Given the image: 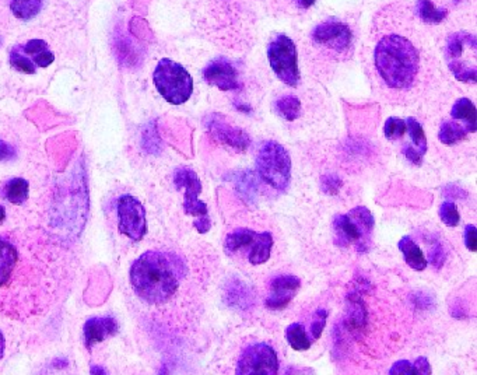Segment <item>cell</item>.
<instances>
[{"label": "cell", "mask_w": 477, "mask_h": 375, "mask_svg": "<svg viewBox=\"0 0 477 375\" xmlns=\"http://www.w3.org/2000/svg\"><path fill=\"white\" fill-rule=\"evenodd\" d=\"M185 273V264L176 255L147 251L131 268V284L140 300L150 306H160L176 293Z\"/></svg>", "instance_id": "6da1fadb"}, {"label": "cell", "mask_w": 477, "mask_h": 375, "mask_svg": "<svg viewBox=\"0 0 477 375\" xmlns=\"http://www.w3.org/2000/svg\"><path fill=\"white\" fill-rule=\"evenodd\" d=\"M375 68L382 80L392 89H409L418 71L420 56L408 38L389 35L375 48Z\"/></svg>", "instance_id": "7a4b0ae2"}, {"label": "cell", "mask_w": 477, "mask_h": 375, "mask_svg": "<svg viewBox=\"0 0 477 375\" xmlns=\"http://www.w3.org/2000/svg\"><path fill=\"white\" fill-rule=\"evenodd\" d=\"M374 226L373 213L367 207L358 206L347 214L335 217V242L341 248L354 245L358 252H368L373 242Z\"/></svg>", "instance_id": "3957f363"}, {"label": "cell", "mask_w": 477, "mask_h": 375, "mask_svg": "<svg viewBox=\"0 0 477 375\" xmlns=\"http://www.w3.org/2000/svg\"><path fill=\"white\" fill-rule=\"evenodd\" d=\"M153 80L161 97L172 105L185 104L192 96V76L182 65L171 59L166 58L159 62L153 74Z\"/></svg>", "instance_id": "277c9868"}, {"label": "cell", "mask_w": 477, "mask_h": 375, "mask_svg": "<svg viewBox=\"0 0 477 375\" xmlns=\"http://www.w3.org/2000/svg\"><path fill=\"white\" fill-rule=\"evenodd\" d=\"M259 176L274 189L286 191L291 179V159L287 150L277 141L262 144L256 157Z\"/></svg>", "instance_id": "5b68a950"}, {"label": "cell", "mask_w": 477, "mask_h": 375, "mask_svg": "<svg viewBox=\"0 0 477 375\" xmlns=\"http://www.w3.org/2000/svg\"><path fill=\"white\" fill-rule=\"evenodd\" d=\"M268 58L276 76L286 84L296 87L300 81V70L297 62V48L287 35H277L269 48Z\"/></svg>", "instance_id": "8992f818"}, {"label": "cell", "mask_w": 477, "mask_h": 375, "mask_svg": "<svg viewBox=\"0 0 477 375\" xmlns=\"http://www.w3.org/2000/svg\"><path fill=\"white\" fill-rule=\"evenodd\" d=\"M472 49H477V41L475 35L469 33H456L446 41V64L455 79L463 83H476V66H472L465 61V54Z\"/></svg>", "instance_id": "52a82bcc"}, {"label": "cell", "mask_w": 477, "mask_h": 375, "mask_svg": "<svg viewBox=\"0 0 477 375\" xmlns=\"http://www.w3.org/2000/svg\"><path fill=\"white\" fill-rule=\"evenodd\" d=\"M278 371V359L272 346L256 343L248 346L241 357L236 373L239 375H273Z\"/></svg>", "instance_id": "ba28073f"}, {"label": "cell", "mask_w": 477, "mask_h": 375, "mask_svg": "<svg viewBox=\"0 0 477 375\" xmlns=\"http://www.w3.org/2000/svg\"><path fill=\"white\" fill-rule=\"evenodd\" d=\"M119 231L134 241H140L146 236L147 220L146 209L132 195H122L118 199Z\"/></svg>", "instance_id": "9c48e42d"}, {"label": "cell", "mask_w": 477, "mask_h": 375, "mask_svg": "<svg viewBox=\"0 0 477 375\" xmlns=\"http://www.w3.org/2000/svg\"><path fill=\"white\" fill-rule=\"evenodd\" d=\"M174 184L178 189H185L184 211L194 217H202L209 214L205 202L199 201L202 192V182L198 174L188 167L178 169L174 174Z\"/></svg>", "instance_id": "30bf717a"}, {"label": "cell", "mask_w": 477, "mask_h": 375, "mask_svg": "<svg viewBox=\"0 0 477 375\" xmlns=\"http://www.w3.org/2000/svg\"><path fill=\"white\" fill-rule=\"evenodd\" d=\"M205 126L209 134L216 140L227 144L237 151H245L251 144L249 136L242 129L233 126L223 115H209L205 119Z\"/></svg>", "instance_id": "8fae6325"}, {"label": "cell", "mask_w": 477, "mask_h": 375, "mask_svg": "<svg viewBox=\"0 0 477 375\" xmlns=\"http://www.w3.org/2000/svg\"><path fill=\"white\" fill-rule=\"evenodd\" d=\"M312 38L319 45H325L338 52H343L350 46L353 34L348 26L335 20H329L319 24L313 30Z\"/></svg>", "instance_id": "7c38bea8"}, {"label": "cell", "mask_w": 477, "mask_h": 375, "mask_svg": "<svg viewBox=\"0 0 477 375\" xmlns=\"http://www.w3.org/2000/svg\"><path fill=\"white\" fill-rule=\"evenodd\" d=\"M204 77L209 84L216 86L223 91L239 89V73L226 59H217L210 62L204 70Z\"/></svg>", "instance_id": "4fadbf2b"}, {"label": "cell", "mask_w": 477, "mask_h": 375, "mask_svg": "<svg viewBox=\"0 0 477 375\" xmlns=\"http://www.w3.org/2000/svg\"><path fill=\"white\" fill-rule=\"evenodd\" d=\"M300 279L296 276H277L271 283V293L266 299V307L271 309H283L294 299L297 290L300 289Z\"/></svg>", "instance_id": "5bb4252c"}, {"label": "cell", "mask_w": 477, "mask_h": 375, "mask_svg": "<svg viewBox=\"0 0 477 375\" xmlns=\"http://www.w3.org/2000/svg\"><path fill=\"white\" fill-rule=\"evenodd\" d=\"M84 343L87 349L114 336L118 332V322L112 316H94L84 325Z\"/></svg>", "instance_id": "9a60e30c"}, {"label": "cell", "mask_w": 477, "mask_h": 375, "mask_svg": "<svg viewBox=\"0 0 477 375\" xmlns=\"http://www.w3.org/2000/svg\"><path fill=\"white\" fill-rule=\"evenodd\" d=\"M347 324L351 331H364L367 326V307L357 293L347 296Z\"/></svg>", "instance_id": "2e32d148"}, {"label": "cell", "mask_w": 477, "mask_h": 375, "mask_svg": "<svg viewBox=\"0 0 477 375\" xmlns=\"http://www.w3.org/2000/svg\"><path fill=\"white\" fill-rule=\"evenodd\" d=\"M398 248L402 251V254L405 256V261L411 269L421 272L427 268V261L424 258L423 251L410 237L406 236V237L401 239L398 242Z\"/></svg>", "instance_id": "e0dca14e"}, {"label": "cell", "mask_w": 477, "mask_h": 375, "mask_svg": "<svg viewBox=\"0 0 477 375\" xmlns=\"http://www.w3.org/2000/svg\"><path fill=\"white\" fill-rule=\"evenodd\" d=\"M273 248V237L271 233H258L256 239L248 254L251 265H262L269 261Z\"/></svg>", "instance_id": "ac0fdd59"}, {"label": "cell", "mask_w": 477, "mask_h": 375, "mask_svg": "<svg viewBox=\"0 0 477 375\" xmlns=\"http://www.w3.org/2000/svg\"><path fill=\"white\" fill-rule=\"evenodd\" d=\"M451 115H452L453 119L463 121L466 124V131L468 132H471V134L476 132V106L469 99H459L456 103L453 104Z\"/></svg>", "instance_id": "d6986e66"}, {"label": "cell", "mask_w": 477, "mask_h": 375, "mask_svg": "<svg viewBox=\"0 0 477 375\" xmlns=\"http://www.w3.org/2000/svg\"><path fill=\"white\" fill-rule=\"evenodd\" d=\"M256 236L258 233L249 229H239L227 236V239L224 241V249L229 255H234L239 249H243L246 246L252 248Z\"/></svg>", "instance_id": "ffe728a7"}, {"label": "cell", "mask_w": 477, "mask_h": 375, "mask_svg": "<svg viewBox=\"0 0 477 375\" xmlns=\"http://www.w3.org/2000/svg\"><path fill=\"white\" fill-rule=\"evenodd\" d=\"M30 185L23 178H13L10 179L3 189L4 198L13 205H23L29 199Z\"/></svg>", "instance_id": "44dd1931"}, {"label": "cell", "mask_w": 477, "mask_h": 375, "mask_svg": "<svg viewBox=\"0 0 477 375\" xmlns=\"http://www.w3.org/2000/svg\"><path fill=\"white\" fill-rule=\"evenodd\" d=\"M44 0H11L10 10L20 20H31L39 14Z\"/></svg>", "instance_id": "7402d4cb"}, {"label": "cell", "mask_w": 477, "mask_h": 375, "mask_svg": "<svg viewBox=\"0 0 477 375\" xmlns=\"http://www.w3.org/2000/svg\"><path fill=\"white\" fill-rule=\"evenodd\" d=\"M274 106L277 114L286 121H296L301 114V101L294 96L280 97Z\"/></svg>", "instance_id": "603a6c76"}, {"label": "cell", "mask_w": 477, "mask_h": 375, "mask_svg": "<svg viewBox=\"0 0 477 375\" xmlns=\"http://www.w3.org/2000/svg\"><path fill=\"white\" fill-rule=\"evenodd\" d=\"M286 341L297 351H306L311 347V341L306 334V329L301 324H291L286 328L284 332Z\"/></svg>", "instance_id": "cb8c5ba5"}, {"label": "cell", "mask_w": 477, "mask_h": 375, "mask_svg": "<svg viewBox=\"0 0 477 375\" xmlns=\"http://www.w3.org/2000/svg\"><path fill=\"white\" fill-rule=\"evenodd\" d=\"M468 134L469 132L463 126H461L459 124L452 122V121H446V122H443L441 128H440L438 137H440V141L443 144L452 146V144L463 140L465 137L468 136Z\"/></svg>", "instance_id": "d4e9b609"}, {"label": "cell", "mask_w": 477, "mask_h": 375, "mask_svg": "<svg viewBox=\"0 0 477 375\" xmlns=\"http://www.w3.org/2000/svg\"><path fill=\"white\" fill-rule=\"evenodd\" d=\"M236 186L245 201L252 202L253 198L256 196L258 185H256V179L252 171H242L236 179Z\"/></svg>", "instance_id": "484cf974"}, {"label": "cell", "mask_w": 477, "mask_h": 375, "mask_svg": "<svg viewBox=\"0 0 477 375\" xmlns=\"http://www.w3.org/2000/svg\"><path fill=\"white\" fill-rule=\"evenodd\" d=\"M417 11L421 20L428 24H440L446 17V10L437 9L431 0H418Z\"/></svg>", "instance_id": "4316f807"}, {"label": "cell", "mask_w": 477, "mask_h": 375, "mask_svg": "<svg viewBox=\"0 0 477 375\" xmlns=\"http://www.w3.org/2000/svg\"><path fill=\"white\" fill-rule=\"evenodd\" d=\"M406 131H409L410 137L414 143V146L417 147V150L424 156L427 151V139H426V134L423 131V126L420 125V122L414 118H408L406 119Z\"/></svg>", "instance_id": "83f0119b"}, {"label": "cell", "mask_w": 477, "mask_h": 375, "mask_svg": "<svg viewBox=\"0 0 477 375\" xmlns=\"http://www.w3.org/2000/svg\"><path fill=\"white\" fill-rule=\"evenodd\" d=\"M10 64L11 66L16 69L20 73H26V74H34L35 64L29 59L19 48H14L10 54Z\"/></svg>", "instance_id": "f1b7e54d"}, {"label": "cell", "mask_w": 477, "mask_h": 375, "mask_svg": "<svg viewBox=\"0 0 477 375\" xmlns=\"http://www.w3.org/2000/svg\"><path fill=\"white\" fill-rule=\"evenodd\" d=\"M328 311L323 309V308H319L315 311L313 316H312V322H311V326H309V332H311V338L312 341H316L321 338L323 329H325V325H326V319H328Z\"/></svg>", "instance_id": "f546056e"}, {"label": "cell", "mask_w": 477, "mask_h": 375, "mask_svg": "<svg viewBox=\"0 0 477 375\" xmlns=\"http://www.w3.org/2000/svg\"><path fill=\"white\" fill-rule=\"evenodd\" d=\"M406 132V121L399 119V118H389L385 122L383 134L385 137L389 140H395L398 137H402Z\"/></svg>", "instance_id": "4dcf8cb0"}, {"label": "cell", "mask_w": 477, "mask_h": 375, "mask_svg": "<svg viewBox=\"0 0 477 375\" xmlns=\"http://www.w3.org/2000/svg\"><path fill=\"white\" fill-rule=\"evenodd\" d=\"M440 216L443 224H446L448 227H456L461 220L458 207L452 202H443L440 207Z\"/></svg>", "instance_id": "1f68e13d"}, {"label": "cell", "mask_w": 477, "mask_h": 375, "mask_svg": "<svg viewBox=\"0 0 477 375\" xmlns=\"http://www.w3.org/2000/svg\"><path fill=\"white\" fill-rule=\"evenodd\" d=\"M322 191L328 195H336L341 188V181L335 174H326L321 179Z\"/></svg>", "instance_id": "d6a6232c"}, {"label": "cell", "mask_w": 477, "mask_h": 375, "mask_svg": "<svg viewBox=\"0 0 477 375\" xmlns=\"http://www.w3.org/2000/svg\"><path fill=\"white\" fill-rule=\"evenodd\" d=\"M388 374L416 375V370H414V366L410 364V361H408V360H401V361H396V363L389 369Z\"/></svg>", "instance_id": "836d02e7"}, {"label": "cell", "mask_w": 477, "mask_h": 375, "mask_svg": "<svg viewBox=\"0 0 477 375\" xmlns=\"http://www.w3.org/2000/svg\"><path fill=\"white\" fill-rule=\"evenodd\" d=\"M54 61H55V55L49 49H45L33 56L35 66H39V68H48L49 65L54 64Z\"/></svg>", "instance_id": "e575fe53"}, {"label": "cell", "mask_w": 477, "mask_h": 375, "mask_svg": "<svg viewBox=\"0 0 477 375\" xmlns=\"http://www.w3.org/2000/svg\"><path fill=\"white\" fill-rule=\"evenodd\" d=\"M45 49H48V44H46V41H44V39H31V41H29V42L26 44V46H24V54L35 56L36 54H39V52H42V51H45Z\"/></svg>", "instance_id": "d590c367"}, {"label": "cell", "mask_w": 477, "mask_h": 375, "mask_svg": "<svg viewBox=\"0 0 477 375\" xmlns=\"http://www.w3.org/2000/svg\"><path fill=\"white\" fill-rule=\"evenodd\" d=\"M465 244H466V246H468V249H469V251H472V252H476V227H475L473 224H469V226H466V229H465Z\"/></svg>", "instance_id": "8d00e7d4"}, {"label": "cell", "mask_w": 477, "mask_h": 375, "mask_svg": "<svg viewBox=\"0 0 477 375\" xmlns=\"http://www.w3.org/2000/svg\"><path fill=\"white\" fill-rule=\"evenodd\" d=\"M430 259H431V264H433L437 269H440V268L443 266V262H445V252H443V248L441 244H437V245L434 246Z\"/></svg>", "instance_id": "74e56055"}, {"label": "cell", "mask_w": 477, "mask_h": 375, "mask_svg": "<svg viewBox=\"0 0 477 375\" xmlns=\"http://www.w3.org/2000/svg\"><path fill=\"white\" fill-rule=\"evenodd\" d=\"M413 366H414V370H416V375L431 374V366H430V363H428V360H427L426 357H418V359L413 363Z\"/></svg>", "instance_id": "f35d334b"}, {"label": "cell", "mask_w": 477, "mask_h": 375, "mask_svg": "<svg viewBox=\"0 0 477 375\" xmlns=\"http://www.w3.org/2000/svg\"><path fill=\"white\" fill-rule=\"evenodd\" d=\"M14 157H16L14 149L10 144H7L6 141L0 140V161H9Z\"/></svg>", "instance_id": "ab89813d"}, {"label": "cell", "mask_w": 477, "mask_h": 375, "mask_svg": "<svg viewBox=\"0 0 477 375\" xmlns=\"http://www.w3.org/2000/svg\"><path fill=\"white\" fill-rule=\"evenodd\" d=\"M403 153H405V156L408 157V160H410L411 163H414V164H421V160H423V154L417 150V149H413V147H410V146H405L403 147Z\"/></svg>", "instance_id": "60d3db41"}, {"label": "cell", "mask_w": 477, "mask_h": 375, "mask_svg": "<svg viewBox=\"0 0 477 375\" xmlns=\"http://www.w3.org/2000/svg\"><path fill=\"white\" fill-rule=\"evenodd\" d=\"M194 226H195V229H196L201 234H206V233L210 230V227H211L209 214L202 216V217H198V219L194 221Z\"/></svg>", "instance_id": "b9f144b4"}, {"label": "cell", "mask_w": 477, "mask_h": 375, "mask_svg": "<svg viewBox=\"0 0 477 375\" xmlns=\"http://www.w3.org/2000/svg\"><path fill=\"white\" fill-rule=\"evenodd\" d=\"M316 0H298V3H300V6L301 7H304V9H308V7H311L313 3H315Z\"/></svg>", "instance_id": "7bdbcfd3"}, {"label": "cell", "mask_w": 477, "mask_h": 375, "mask_svg": "<svg viewBox=\"0 0 477 375\" xmlns=\"http://www.w3.org/2000/svg\"><path fill=\"white\" fill-rule=\"evenodd\" d=\"M3 353H4V338H3V335L0 332V359L3 357Z\"/></svg>", "instance_id": "ee69618b"}, {"label": "cell", "mask_w": 477, "mask_h": 375, "mask_svg": "<svg viewBox=\"0 0 477 375\" xmlns=\"http://www.w3.org/2000/svg\"><path fill=\"white\" fill-rule=\"evenodd\" d=\"M4 217H6V210H4V207H3V206H0V224L3 223Z\"/></svg>", "instance_id": "f6af8a7d"}, {"label": "cell", "mask_w": 477, "mask_h": 375, "mask_svg": "<svg viewBox=\"0 0 477 375\" xmlns=\"http://www.w3.org/2000/svg\"><path fill=\"white\" fill-rule=\"evenodd\" d=\"M91 373L94 374V373H105V371H104L103 369H96V367H93V369H91Z\"/></svg>", "instance_id": "bcb514c9"}, {"label": "cell", "mask_w": 477, "mask_h": 375, "mask_svg": "<svg viewBox=\"0 0 477 375\" xmlns=\"http://www.w3.org/2000/svg\"><path fill=\"white\" fill-rule=\"evenodd\" d=\"M0 42H1V41H0Z\"/></svg>", "instance_id": "7dc6e473"}]
</instances>
